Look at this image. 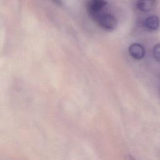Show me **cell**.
Listing matches in <instances>:
<instances>
[{"label":"cell","instance_id":"6da1fadb","mask_svg":"<svg viewBox=\"0 0 160 160\" xmlns=\"http://www.w3.org/2000/svg\"><path fill=\"white\" fill-rule=\"evenodd\" d=\"M106 0H88L87 2V11L94 19L100 15V11L107 5Z\"/></svg>","mask_w":160,"mask_h":160},{"label":"cell","instance_id":"5b68a950","mask_svg":"<svg viewBox=\"0 0 160 160\" xmlns=\"http://www.w3.org/2000/svg\"><path fill=\"white\" fill-rule=\"evenodd\" d=\"M144 26L150 31H156L160 26V19L157 16H150L145 19Z\"/></svg>","mask_w":160,"mask_h":160},{"label":"cell","instance_id":"7a4b0ae2","mask_svg":"<svg viewBox=\"0 0 160 160\" xmlns=\"http://www.w3.org/2000/svg\"><path fill=\"white\" fill-rule=\"evenodd\" d=\"M96 20L99 26L106 30H113L117 26V20L111 14H100Z\"/></svg>","mask_w":160,"mask_h":160},{"label":"cell","instance_id":"8992f818","mask_svg":"<svg viewBox=\"0 0 160 160\" xmlns=\"http://www.w3.org/2000/svg\"><path fill=\"white\" fill-rule=\"evenodd\" d=\"M153 55L154 58L160 62V43L154 46L153 48Z\"/></svg>","mask_w":160,"mask_h":160},{"label":"cell","instance_id":"3957f363","mask_svg":"<svg viewBox=\"0 0 160 160\" xmlns=\"http://www.w3.org/2000/svg\"><path fill=\"white\" fill-rule=\"evenodd\" d=\"M157 5V0H138L136 8L142 12H149L153 10Z\"/></svg>","mask_w":160,"mask_h":160},{"label":"cell","instance_id":"52a82bcc","mask_svg":"<svg viewBox=\"0 0 160 160\" xmlns=\"http://www.w3.org/2000/svg\"><path fill=\"white\" fill-rule=\"evenodd\" d=\"M55 2H56V3H58V4H61V0H53Z\"/></svg>","mask_w":160,"mask_h":160},{"label":"cell","instance_id":"277c9868","mask_svg":"<svg viewBox=\"0 0 160 160\" xmlns=\"http://www.w3.org/2000/svg\"><path fill=\"white\" fill-rule=\"evenodd\" d=\"M129 52L131 56L136 59H142L145 54L143 46L138 43L132 44L129 48Z\"/></svg>","mask_w":160,"mask_h":160}]
</instances>
